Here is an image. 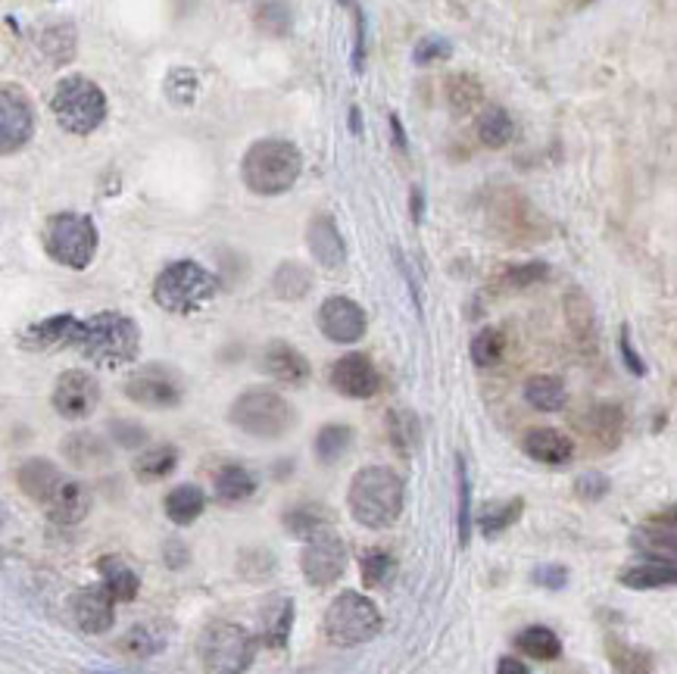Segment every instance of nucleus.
I'll return each mask as SVG.
<instances>
[{"mask_svg":"<svg viewBox=\"0 0 677 674\" xmlns=\"http://www.w3.org/2000/svg\"><path fill=\"white\" fill-rule=\"evenodd\" d=\"M406 503V484L400 474L387 466H366L353 474L347 491L350 515L356 525L372 531L390 528L400 515Z\"/></svg>","mask_w":677,"mask_h":674,"instance_id":"nucleus-1","label":"nucleus"},{"mask_svg":"<svg viewBox=\"0 0 677 674\" xmlns=\"http://www.w3.org/2000/svg\"><path fill=\"white\" fill-rule=\"evenodd\" d=\"M73 350L100 368H122L135 363L141 350V331L135 325V319L122 312H97L92 319L78 322Z\"/></svg>","mask_w":677,"mask_h":674,"instance_id":"nucleus-2","label":"nucleus"},{"mask_svg":"<svg viewBox=\"0 0 677 674\" xmlns=\"http://www.w3.org/2000/svg\"><path fill=\"white\" fill-rule=\"evenodd\" d=\"M303 172V157L291 141H281V138H266L257 141L244 153V163H240V175L244 184L259 194V197H278V194H288L297 179Z\"/></svg>","mask_w":677,"mask_h":674,"instance_id":"nucleus-3","label":"nucleus"},{"mask_svg":"<svg viewBox=\"0 0 677 674\" xmlns=\"http://www.w3.org/2000/svg\"><path fill=\"white\" fill-rule=\"evenodd\" d=\"M219 293V281L209 269H203L194 259H179L172 266H165L163 272L153 281V300L157 307L175 315H191L201 312L206 303H213V297Z\"/></svg>","mask_w":677,"mask_h":674,"instance_id":"nucleus-4","label":"nucleus"},{"mask_svg":"<svg viewBox=\"0 0 677 674\" xmlns=\"http://www.w3.org/2000/svg\"><path fill=\"white\" fill-rule=\"evenodd\" d=\"M228 421L244 435L259 440H278L291 435L297 409L272 387H247L228 409Z\"/></svg>","mask_w":677,"mask_h":674,"instance_id":"nucleus-5","label":"nucleus"},{"mask_svg":"<svg viewBox=\"0 0 677 674\" xmlns=\"http://www.w3.org/2000/svg\"><path fill=\"white\" fill-rule=\"evenodd\" d=\"M206 674H244L257 659V638L238 621H209L197 638Z\"/></svg>","mask_w":677,"mask_h":674,"instance_id":"nucleus-6","label":"nucleus"},{"mask_svg":"<svg viewBox=\"0 0 677 674\" xmlns=\"http://www.w3.org/2000/svg\"><path fill=\"white\" fill-rule=\"evenodd\" d=\"M385 628V619L378 612V606L356 593V590H344L337 593L331 606L325 609V619H322V631L334 646H363L368 640H375Z\"/></svg>","mask_w":677,"mask_h":674,"instance_id":"nucleus-7","label":"nucleus"},{"mask_svg":"<svg viewBox=\"0 0 677 674\" xmlns=\"http://www.w3.org/2000/svg\"><path fill=\"white\" fill-rule=\"evenodd\" d=\"M51 110L56 122L73 135H92L107 119V94L85 75H66L54 88Z\"/></svg>","mask_w":677,"mask_h":674,"instance_id":"nucleus-8","label":"nucleus"},{"mask_svg":"<svg viewBox=\"0 0 677 674\" xmlns=\"http://www.w3.org/2000/svg\"><path fill=\"white\" fill-rule=\"evenodd\" d=\"M97 228H94L92 216L82 213H56L54 220L47 222L44 228V247L51 259H56L66 269H88L94 254H97Z\"/></svg>","mask_w":677,"mask_h":674,"instance_id":"nucleus-9","label":"nucleus"},{"mask_svg":"<svg viewBox=\"0 0 677 674\" xmlns=\"http://www.w3.org/2000/svg\"><path fill=\"white\" fill-rule=\"evenodd\" d=\"M487 216L496 235L509 244H534L549 235V225L540 216V210H534V203L515 188L496 191L487 206Z\"/></svg>","mask_w":677,"mask_h":674,"instance_id":"nucleus-10","label":"nucleus"},{"mask_svg":"<svg viewBox=\"0 0 677 674\" xmlns=\"http://www.w3.org/2000/svg\"><path fill=\"white\" fill-rule=\"evenodd\" d=\"M126 397L144 409H175L184 400L182 375L169 365H144L126 382Z\"/></svg>","mask_w":677,"mask_h":674,"instance_id":"nucleus-11","label":"nucleus"},{"mask_svg":"<svg viewBox=\"0 0 677 674\" xmlns=\"http://www.w3.org/2000/svg\"><path fill=\"white\" fill-rule=\"evenodd\" d=\"M300 571L312 587H329L347 571V547L334 534H319L307 541V549L300 553Z\"/></svg>","mask_w":677,"mask_h":674,"instance_id":"nucleus-12","label":"nucleus"},{"mask_svg":"<svg viewBox=\"0 0 677 674\" xmlns=\"http://www.w3.org/2000/svg\"><path fill=\"white\" fill-rule=\"evenodd\" d=\"M54 409L69 421H82L92 416L100 403V384L94 375L82 372V368H73V372H63L54 384Z\"/></svg>","mask_w":677,"mask_h":674,"instance_id":"nucleus-13","label":"nucleus"},{"mask_svg":"<svg viewBox=\"0 0 677 674\" xmlns=\"http://www.w3.org/2000/svg\"><path fill=\"white\" fill-rule=\"evenodd\" d=\"M331 387L347 400H372L382 391V372L366 353H347L331 365Z\"/></svg>","mask_w":677,"mask_h":674,"instance_id":"nucleus-14","label":"nucleus"},{"mask_svg":"<svg viewBox=\"0 0 677 674\" xmlns=\"http://www.w3.org/2000/svg\"><path fill=\"white\" fill-rule=\"evenodd\" d=\"M35 131V110L19 88H0V157L17 153Z\"/></svg>","mask_w":677,"mask_h":674,"instance_id":"nucleus-15","label":"nucleus"},{"mask_svg":"<svg viewBox=\"0 0 677 674\" xmlns=\"http://www.w3.org/2000/svg\"><path fill=\"white\" fill-rule=\"evenodd\" d=\"M319 329L334 344H356L363 341L368 319L363 307L350 297H329L319 310Z\"/></svg>","mask_w":677,"mask_h":674,"instance_id":"nucleus-16","label":"nucleus"},{"mask_svg":"<svg viewBox=\"0 0 677 674\" xmlns=\"http://www.w3.org/2000/svg\"><path fill=\"white\" fill-rule=\"evenodd\" d=\"M69 612L85 634H104L116 621V600L104 584H94V587H82L78 593H73Z\"/></svg>","mask_w":677,"mask_h":674,"instance_id":"nucleus-17","label":"nucleus"},{"mask_svg":"<svg viewBox=\"0 0 677 674\" xmlns=\"http://www.w3.org/2000/svg\"><path fill=\"white\" fill-rule=\"evenodd\" d=\"M262 372L278 384H288V387H300V384L310 382L312 375L310 360L288 341H272L262 350Z\"/></svg>","mask_w":677,"mask_h":674,"instance_id":"nucleus-18","label":"nucleus"},{"mask_svg":"<svg viewBox=\"0 0 677 674\" xmlns=\"http://www.w3.org/2000/svg\"><path fill=\"white\" fill-rule=\"evenodd\" d=\"M78 322L69 312L63 315H51L44 322H35L32 329L22 331V346L25 350H37V353H56V350H73L75 334H78Z\"/></svg>","mask_w":677,"mask_h":674,"instance_id":"nucleus-19","label":"nucleus"},{"mask_svg":"<svg viewBox=\"0 0 677 674\" xmlns=\"http://www.w3.org/2000/svg\"><path fill=\"white\" fill-rule=\"evenodd\" d=\"M307 244H310V254L315 256V263L322 269H341L347 263V244L337 232V222L331 220L329 213L312 216L310 228H307Z\"/></svg>","mask_w":677,"mask_h":674,"instance_id":"nucleus-20","label":"nucleus"},{"mask_svg":"<svg viewBox=\"0 0 677 674\" xmlns=\"http://www.w3.org/2000/svg\"><path fill=\"white\" fill-rule=\"evenodd\" d=\"M44 512L51 515V522H56V525H78L92 512V493H88V488L82 481L63 478L56 484V491L47 496Z\"/></svg>","mask_w":677,"mask_h":674,"instance_id":"nucleus-21","label":"nucleus"},{"mask_svg":"<svg viewBox=\"0 0 677 674\" xmlns=\"http://www.w3.org/2000/svg\"><path fill=\"white\" fill-rule=\"evenodd\" d=\"M634 544H637V549H643L649 559H662V556H665V563H675V549H677L675 510L668 506L665 515H656V518L643 522L641 531L634 534Z\"/></svg>","mask_w":677,"mask_h":674,"instance_id":"nucleus-22","label":"nucleus"},{"mask_svg":"<svg viewBox=\"0 0 677 674\" xmlns=\"http://www.w3.org/2000/svg\"><path fill=\"white\" fill-rule=\"evenodd\" d=\"M522 450L528 459L540 462V466H566L574 456V443L568 435L556 431V428H531L522 438Z\"/></svg>","mask_w":677,"mask_h":674,"instance_id":"nucleus-23","label":"nucleus"},{"mask_svg":"<svg viewBox=\"0 0 677 674\" xmlns=\"http://www.w3.org/2000/svg\"><path fill=\"white\" fill-rule=\"evenodd\" d=\"M66 474L56 469L51 459H29V462H22L17 472V481H19V491L25 493L29 500H35V503H47V496L56 491V484L63 481Z\"/></svg>","mask_w":677,"mask_h":674,"instance_id":"nucleus-24","label":"nucleus"},{"mask_svg":"<svg viewBox=\"0 0 677 674\" xmlns=\"http://www.w3.org/2000/svg\"><path fill=\"white\" fill-rule=\"evenodd\" d=\"M566 319L568 329H571V338L578 341L581 350H597V312H593V303L581 288H571L566 293Z\"/></svg>","mask_w":677,"mask_h":674,"instance_id":"nucleus-25","label":"nucleus"},{"mask_svg":"<svg viewBox=\"0 0 677 674\" xmlns=\"http://www.w3.org/2000/svg\"><path fill=\"white\" fill-rule=\"evenodd\" d=\"M584 435L605 450H615L624 438V413L615 403H597L584 416Z\"/></svg>","mask_w":677,"mask_h":674,"instance_id":"nucleus-26","label":"nucleus"},{"mask_svg":"<svg viewBox=\"0 0 677 674\" xmlns=\"http://www.w3.org/2000/svg\"><path fill=\"white\" fill-rule=\"evenodd\" d=\"M257 474L250 469H244L238 462H228L222 466L216 478H213V491H216V500L225 503V506H235V503H247L254 493H257Z\"/></svg>","mask_w":677,"mask_h":674,"instance_id":"nucleus-27","label":"nucleus"},{"mask_svg":"<svg viewBox=\"0 0 677 674\" xmlns=\"http://www.w3.org/2000/svg\"><path fill=\"white\" fill-rule=\"evenodd\" d=\"M63 456L73 462L75 469H100L112 459L110 443L94 435V431H75L63 440Z\"/></svg>","mask_w":677,"mask_h":674,"instance_id":"nucleus-28","label":"nucleus"},{"mask_svg":"<svg viewBox=\"0 0 677 674\" xmlns=\"http://www.w3.org/2000/svg\"><path fill=\"white\" fill-rule=\"evenodd\" d=\"M619 581L631 590H662L677 581V568L675 563H665V559H643V563L622 568Z\"/></svg>","mask_w":677,"mask_h":674,"instance_id":"nucleus-29","label":"nucleus"},{"mask_svg":"<svg viewBox=\"0 0 677 674\" xmlns=\"http://www.w3.org/2000/svg\"><path fill=\"white\" fill-rule=\"evenodd\" d=\"M163 510L172 525L187 528V525H194L203 515V510H206V493H203L197 484H179V488H172V491L165 493Z\"/></svg>","mask_w":677,"mask_h":674,"instance_id":"nucleus-30","label":"nucleus"},{"mask_svg":"<svg viewBox=\"0 0 677 674\" xmlns=\"http://www.w3.org/2000/svg\"><path fill=\"white\" fill-rule=\"evenodd\" d=\"M443 100L453 116H469L484 100V85L472 73H453L443 82Z\"/></svg>","mask_w":677,"mask_h":674,"instance_id":"nucleus-31","label":"nucleus"},{"mask_svg":"<svg viewBox=\"0 0 677 674\" xmlns=\"http://www.w3.org/2000/svg\"><path fill=\"white\" fill-rule=\"evenodd\" d=\"M387 440L397 456H404V459L416 456V450L421 447L419 416L412 409H390L387 413Z\"/></svg>","mask_w":677,"mask_h":674,"instance_id":"nucleus-32","label":"nucleus"},{"mask_svg":"<svg viewBox=\"0 0 677 674\" xmlns=\"http://www.w3.org/2000/svg\"><path fill=\"white\" fill-rule=\"evenodd\" d=\"M97 571H100V578H104L100 584L110 590V597L116 602H131L135 597H138V590H141V578H138V571H135L131 565L122 563V559L107 556V559H100V563H97Z\"/></svg>","mask_w":677,"mask_h":674,"instance_id":"nucleus-33","label":"nucleus"},{"mask_svg":"<svg viewBox=\"0 0 677 674\" xmlns=\"http://www.w3.org/2000/svg\"><path fill=\"white\" fill-rule=\"evenodd\" d=\"M515 650L522 656L537 659V662H556L562 656V640L552 628H544V624H531L525 628L518 638H515Z\"/></svg>","mask_w":677,"mask_h":674,"instance_id":"nucleus-34","label":"nucleus"},{"mask_svg":"<svg viewBox=\"0 0 677 674\" xmlns=\"http://www.w3.org/2000/svg\"><path fill=\"white\" fill-rule=\"evenodd\" d=\"M135 474L138 481L153 484V481H163L169 474L179 469V450L172 443H160V447H147L144 453L135 459Z\"/></svg>","mask_w":677,"mask_h":674,"instance_id":"nucleus-35","label":"nucleus"},{"mask_svg":"<svg viewBox=\"0 0 677 674\" xmlns=\"http://www.w3.org/2000/svg\"><path fill=\"white\" fill-rule=\"evenodd\" d=\"M284 528L300 541H312L319 534H329L331 515L319 503H300L291 512H284Z\"/></svg>","mask_w":677,"mask_h":674,"instance_id":"nucleus-36","label":"nucleus"},{"mask_svg":"<svg viewBox=\"0 0 677 674\" xmlns=\"http://www.w3.org/2000/svg\"><path fill=\"white\" fill-rule=\"evenodd\" d=\"M525 400L540 413H559L568 400L566 384L556 375H534L525 382Z\"/></svg>","mask_w":677,"mask_h":674,"instance_id":"nucleus-37","label":"nucleus"},{"mask_svg":"<svg viewBox=\"0 0 677 674\" xmlns=\"http://www.w3.org/2000/svg\"><path fill=\"white\" fill-rule=\"evenodd\" d=\"M353 447V428L344 421H331L322 425L319 435H315V459L322 466H334L337 459H344Z\"/></svg>","mask_w":677,"mask_h":674,"instance_id":"nucleus-38","label":"nucleus"},{"mask_svg":"<svg viewBox=\"0 0 677 674\" xmlns=\"http://www.w3.org/2000/svg\"><path fill=\"white\" fill-rule=\"evenodd\" d=\"M525 512V500L515 496V500H494L487 503L481 515H477V525H481V534L484 537H499L506 528H513L515 522L522 518Z\"/></svg>","mask_w":677,"mask_h":674,"instance_id":"nucleus-39","label":"nucleus"},{"mask_svg":"<svg viewBox=\"0 0 677 674\" xmlns=\"http://www.w3.org/2000/svg\"><path fill=\"white\" fill-rule=\"evenodd\" d=\"M291 624H293V600L291 597H278L272 600V606L266 609L262 616V643L272 646V650H281L288 638H291Z\"/></svg>","mask_w":677,"mask_h":674,"instance_id":"nucleus-40","label":"nucleus"},{"mask_svg":"<svg viewBox=\"0 0 677 674\" xmlns=\"http://www.w3.org/2000/svg\"><path fill=\"white\" fill-rule=\"evenodd\" d=\"M475 135L481 145L499 150V147H506L509 141H513V135H515L513 116L503 110V107H487V110L477 116Z\"/></svg>","mask_w":677,"mask_h":674,"instance_id":"nucleus-41","label":"nucleus"},{"mask_svg":"<svg viewBox=\"0 0 677 674\" xmlns=\"http://www.w3.org/2000/svg\"><path fill=\"white\" fill-rule=\"evenodd\" d=\"M272 288L281 300H303L312 288V272L303 263H293V259L291 263H281L275 269Z\"/></svg>","mask_w":677,"mask_h":674,"instance_id":"nucleus-42","label":"nucleus"},{"mask_svg":"<svg viewBox=\"0 0 677 674\" xmlns=\"http://www.w3.org/2000/svg\"><path fill=\"white\" fill-rule=\"evenodd\" d=\"M254 22L262 35L269 38H284L291 32L293 25V10L288 0H262L254 13Z\"/></svg>","mask_w":677,"mask_h":674,"instance_id":"nucleus-43","label":"nucleus"},{"mask_svg":"<svg viewBox=\"0 0 677 674\" xmlns=\"http://www.w3.org/2000/svg\"><path fill=\"white\" fill-rule=\"evenodd\" d=\"M359 575H363L366 587H387L397 575V563H394V556L387 549L372 547L359 559Z\"/></svg>","mask_w":677,"mask_h":674,"instance_id":"nucleus-44","label":"nucleus"},{"mask_svg":"<svg viewBox=\"0 0 677 674\" xmlns=\"http://www.w3.org/2000/svg\"><path fill=\"white\" fill-rule=\"evenodd\" d=\"M75 44H78V38H75V29L69 22H56L41 32V51L54 63H69L75 56Z\"/></svg>","mask_w":677,"mask_h":674,"instance_id":"nucleus-45","label":"nucleus"},{"mask_svg":"<svg viewBox=\"0 0 677 674\" xmlns=\"http://www.w3.org/2000/svg\"><path fill=\"white\" fill-rule=\"evenodd\" d=\"M456 528H459V544L469 547L472 541V481H469V469H465V459H456Z\"/></svg>","mask_w":677,"mask_h":674,"instance_id":"nucleus-46","label":"nucleus"},{"mask_svg":"<svg viewBox=\"0 0 677 674\" xmlns=\"http://www.w3.org/2000/svg\"><path fill=\"white\" fill-rule=\"evenodd\" d=\"M163 646H165V638L160 634V631H153L150 624H135L129 634L119 640V650H122L126 656H135V659L157 656Z\"/></svg>","mask_w":677,"mask_h":674,"instance_id":"nucleus-47","label":"nucleus"},{"mask_svg":"<svg viewBox=\"0 0 677 674\" xmlns=\"http://www.w3.org/2000/svg\"><path fill=\"white\" fill-rule=\"evenodd\" d=\"M506 353V334L503 329H484L477 331L475 341H472V363L481 368H491L503 360Z\"/></svg>","mask_w":677,"mask_h":674,"instance_id":"nucleus-48","label":"nucleus"},{"mask_svg":"<svg viewBox=\"0 0 677 674\" xmlns=\"http://www.w3.org/2000/svg\"><path fill=\"white\" fill-rule=\"evenodd\" d=\"M547 275V263H522V266H506L503 275H499V285H503L506 291H525V288H531L537 281H544Z\"/></svg>","mask_w":677,"mask_h":674,"instance_id":"nucleus-49","label":"nucleus"},{"mask_svg":"<svg viewBox=\"0 0 677 674\" xmlns=\"http://www.w3.org/2000/svg\"><path fill=\"white\" fill-rule=\"evenodd\" d=\"M197 88H201V85H197V75L191 73V69H184V66H179V69H172V73L165 75V94H169V100L179 104V107L194 104Z\"/></svg>","mask_w":677,"mask_h":674,"instance_id":"nucleus-50","label":"nucleus"},{"mask_svg":"<svg viewBox=\"0 0 677 674\" xmlns=\"http://www.w3.org/2000/svg\"><path fill=\"white\" fill-rule=\"evenodd\" d=\"M353 13V73H363V63H366V17H363V7L356 0H341Z\"/></svg>","mask_w":677,"mask_h":674,"instance_id":"nucleus-51","label":"nucleus"},{"mask_svg":"<svg viewBox=\"0 0 677 674\" xmlns=\"http://www.w3.org/2000/svg\"><path fill=\"white\" fill-rule=\"evenodd\" d=\"M110 438H112V443H116V447H122V450H138V447H144L147 443V431H144V425H138V421L112 419Z\"/></svg>","mask_w":677,"mask_h":674,"instance_id":"nucleus-52","label":"nucleus"},{"mask_svg":"<svg viewBox=\"0 0 677 674\" xmlns=\"http://www.w3.org/2000/svg\"><path fill=\"white\" fill-rule=\"evenodd\" d=\"M609 491H612V484H609V478L600 472H587L581 474V478H574V493H578V500H584V503H600Z\"/></svg>","mask_w":677,"mask_h":674,"instance_id":"nucleus-53","label":"nucleus"},{"mask_svg":"<svg viewBox=\"0 0 677 674\" xmlns=\"http://www.w3.org/2000/svg\"><path fill=\"white\" fill-rule=\"evenodd\" d=\"M453 56V47H450V41L447 38H421L419 44H416V54H412V60L419 63V66H425V63H434V60H450Z\"/></svg>","mask_w":677,"mask_h":674,"instance_id":"nucleus-54","label":"nucleus"},{"mask_svg":"<svg viewBox=\"0 0 677 674\" xmlns=\"http://www.w3.org/2000/svg\"><path fill=\"white\" fill-rule=\"evenodd\" d=\"M609 656L615 659L619 674H649V656L641 653V650H624V646H615Z\"/></svg>","mask_w":677,"mask_h":674,"instance_id":"nucleus-55","label":"nucleus"},{"mask_svg":"<svg viewBox=\"0 0 677 674\" xmlns=\"http://www.w3.org/2000/svg\"><path fill=\"white\" fill-rule=\"evenodd\" d=\"M531 578L534 584H540L547 590H562L568 584V568L566 565H537Z\"/></svg>","mask_w":677,"mask_h":674,"instance_id":"nucleus-56","label":"nucleus"},{"mask_svg":"<svg viewBox=\"0 0 677 674\" xmlns=\"http://www.w3.org/2000/svg\"><path fill=\"white\" fill-rule=\"evenodd\" d=\"M619 346H622V356H624V365H627V372H634V375H646V365H643L641 353L631 346V334H627V329H622Z\"/></svg>","mask_w":677,"mask_h":674,"instance_id":"nucleus-57","label":"nucleus"},{"mask_svg":"<svg viewBox=\"0 0 677 674\" xmlns=\"http://www.w3.org/2000/svg\"><path fill=\"white\" fill-rule=\"evenodd\" d=\"M496 674H531V672H528V665H525V662H518V659L506 656V659H499V665H496Z\"/></svg>","mask_w":677,"mask_h":674,"instance_id":"nucleus-58","label":"nucleus"},{"mask_svg":"<svg viewBox=\"0 0 677 674\" xmlns=\"http://www.w3.org/2000/svg\"><path fill=\"white\" fill-rule=\"evenodd\" d=\"M390 131H394V145H397V150H406L409 141H406V131L404 126H400V116H397V113L390 116Z\"/></svg>","mask_w":677,"mask_h":674,"instance_id":"nucleus-59","label":"nucleus"},{"mask_svg":"<svg viewBox=\"0 0 677 674\" xmlns=\"http://www.w3.org/2000/svg\"><path fill=\"white\" fill-rule=\"evenodd\" d=\"M412 213H416V222H419L421 220V191H419V188L412 191Z\"/></svg>","mask_w":677,"mask_h":674,"instance_id":"nucleus-60","label":"nucleus"},{"mask_svg":"<svg viewBox=\"0 0 677 674\" xmlns=\"http://www.w3.org/2000/svg\"><path fill=\"white\" fill-rule=\"evenodd\" d=\"M587 3H597V0H571V7H574V10H581V7H587Z\"/></svg>","mask_w":677,"mask_h":674,"instance_id":"nucleus-61","label":"nucleus"},{"mask_svg":"<svg viewBox=\"0 0 677 674\" xmlns=\"http://www.w3.org/2000/svg\"><path fill=\"white\" fill-rule=\"evenodd\" d=\"M94 674H119V672H94Z\"/></svg>","mask_w":677,"mask_h":674,"instance_id":"nucleus-62","label":"nucleus"},{"mask_svg":"<svg viewBox=\"0 0 677 674\" xmlns=\"http://www.w3.org/2000/svg\"><path fill=\"white\" fill-rule=\"evenodd\" d=\"M566 674H581V672H566Z\"/></svg>","mask_w":677,"mask_h":674,"instance_id":"nucleus-63","label":"nucleus"}]
</instances>
